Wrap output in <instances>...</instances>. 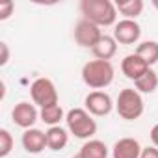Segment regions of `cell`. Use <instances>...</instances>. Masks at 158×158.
<instances>
[{
  "instance_id": "1",
  "label": "cell",
  "mask_w": 158,
  "mask_h": 158,
  "mask_svg": "<svg viewBox=\"0 0 158 158\" xmlns=\"http://www.w3.org/2000/svg\"><path fill=\"white\" fill-rule=\"evenodd\" d=\"M80 13L82 19L102 26H115L117 23V8L112 0H82L80 2Z\"/></svg>"
},
{
  "instance_id": "2",
  "label": "cell",
  "mask_w": 158,
  "mask_h": 158,
  "mask_svg": "<svg viewBox=\"0 0 158 158\" xmlns=\"http://www.w3.org/2000/svg\"><path fill=\"white\" fill-rule=\"evenodd\" d=\"M114 76H115V71L112 61L89 60L82 67V80L93 91H102L104 88H108L114 82Z\"/></svg>"
},
{
  "instance_id": "3",
  "label": "cell",
  "mask_w": 158,
  "mask_h": 158,
  "mask_svg": "<svg viewBox=\"0 0 158 158\" xmlns=\"http://www.w3.org/2000/svg\"><path fill=\"white\" fill-rule=\"evenodd\" d=\"M65 123H67L69 134H73L78 139L88 141V139H93V136L97 134V121L93 119V115L86 108L69 110L65 115Z\"/></svg>"
},
{
  "instance_id": "4",
  "label": "cell",
  "mask_w": 158,
  "mask_h": 158,
  "mask_svg": "<svg viewBox=\"0 0 158 158\" xmlns=\"http://www.w3.org/2000/svg\"><path fill=\"white\" fill-rule=\"evenodd\" d=\"M143 110H145V104L139 91H136L134 88H125L119 91L115 99V112L119 114L121 119L136 121L143 115Z\"/></svg>"
},
{
  "instance_id": "5",
  "label": "cell",
  "mask_w": 158,
  "mask_h": 158,
  "mask_svg": "<svg viewBox=\"0 0 158 158\" xmlns=\"http://www.w3.org/2000/svg\"><path fill=\"white\" fill-rule=\"evenodd\" d=\"M30 97H32V102L39 108H47L60 102L58 89L50 78H35L30 86Z\"/></svg>"
},
{
  "instance_id": "6",
  "label": "cell",
  "mask_w": 158,
  "mask_h": 158,
  "mask_svg": "<svg viewBox=\"0 0 158 158\" xmlns=\"http://www.w3.org/2000/svg\"><path fill=\"white\" fill-rule=\"evenodd\" d=\"M102 35H104L102 30H101L97 24H93V23H89V21H86V19H80V21L74 24L73 37H74L76 45L82 47V48H93V47L101 41Z\"/></svg>"
},
{
  "instance_id": "7",
  "label": "cell",
  "mask_w": 158,
  "mask_h": 158,
  "mask_svg": "<svg viewBox=\"0 0 158 158\" xmlns=\"http://www.w3.org/2000/svg\"><path fill=\"white\" fill-rule=\"evenodd\" d=\"M84 108L93 117H104L115 108V102L106 91H89L84 99Z\"/></svg>"
},
{
  "instance_id": "8",
  "label": "cell",
  "mask_w": 158,
  "mask_h": 158,
  "mask_svg": "<svg viewBox=\"0 0 158 158\" xmlns=\"http://www.w3.org/2000/svg\"><path fill=\"white\" fill-rule=\"evenodd\" d=\"M11 119L17 127L28 130V128H34V125L37 123L39 119V112H37V106L34 102H28V101H21L13 106L11 110Z\"/></svg>"
},
{
  "instance_id": "9",
  "label": "cell",
  "mask_w": 158,
  "mask_h": 158,
  "mask_svg": "<svg viewBox=\"0 0 158 158\" xmlns=\"http://www.w3.org/2000/svg\"><path fill=\"white\" fill-rule=\"evenodd\" d=\"M141 37V26L136 21L121 19L114 26V39L119 45H136Z\"/></svg>"
},
{
  "instance_id": "10",
  "label": "cell",
  "mask_w": 158,
  "mask_h": 158,
  "mask_svg": "<svg viewBox=\"0 0 158 158\" xmlns=\"http://www.w3.org/2000/svg\"><path fill=\"white\" fill-rule=\"evenodd\" d=\"M21 143L24 147V151L28 154H39L47 149V134L39 128H28L23 132V138H21Z\"/></svg>"
},
{
  "instance_id": "11",
  "label": "cell",
  "mask_w": 158,
  "mask_h": 158,
  "mask_svg": "<svg viewBox=\"0 0 158 158\" xmlns=\"http://www.w3.org/2000/svg\"><path fill=\"white\" fill-rule=\"evenodd\" d=\"M149 69H151V67H149L136 52L125 56L123 61H121V71H123V74L128 78V80H134V82L138 80V78H141Z\"/></svg>"
},
{
  "instance_id": "12",
  "label": "cell",
  "mask_w": 158,
  "mask_h": 158,
  "mask_svg": "<svg viewBox=\"0 0 158 158\" xmlns=\"http://www.w3.org/2000/svg\"><path fill=\"white\" fill-rule=\"evenodd\" d=\"M141 149L136 138H121L112 147V158H139Z\"/></svg>"
},
{
  "instance_id": "13",
  "label": "cell",
  "mask_w": 158,
  "mask_h": 158,
  "mask_svg": "<svg viewBox=\"0 0 158 158\" xmlns=\"http://www.w3.org/2000/svg\"><path fill=\"white\" fill-rule=\"evenodd\" d=\"M91 52H93V56H95V60H104V61H110L114 56H115V52H117V41L114 39V35H102L101 37V41L91 48Z\"/></svg>"
},
{
  "instance_id": "14",
  "label": "cell",
  "mask_w": 158,
  "mask_h": 158,
  "mask_svg": "<svg viewBox=\"0 0 158 158\" xmlns=\"http://www.w3.org/2000/svg\"><path fill=\"white\" fill-rule=\"evenodd\" d=\"M47 134V149L50 151H61L69 143V130L63 127H48Z\"/></svg>"
},
{
  "instance_id": "15",
  "label": "cell",
  "mask_w": 158,
  "mask_h": 158,
  "mask_svg": "<svg viewBox=\"0 0 158 158\" xmlns=\"http://www.w3.org/2000/svg\"><path fill=\"white\" fill-rule=\"evenodd\" d=\"M80 158H108V147L101 139H88L80 151H78Z\"/></svg>"
},
{
  "instance_id": "16",
  "label": "cell",
  "mask_w": 158,
  "mask_h": 158,
  "mask_svg": "<svg viewBox=\"0 0 158 158\" xmlns=\"http://www.w3.org/2000/svg\"><path fill=\"white\" fill-rule=\"evenodd\" d=\"M115 8H117V13L123 15V19L136 21L141 15L145 4H143V0H117Z\"/></svg>"
},
{
  "instance_id": "17",
  "label": "cell",
  "mask_w": 158,
  "mask_h": 158,
  "mask_svg": "<svg viewBox=\"0 0 158 158\" xmlns=\"http://www.w3.org/2000/svg\"><path fill=\"white\" fill-rule=\"evenodd\" d=\"M65 115H67V114L63 112V108L60 106V102L39 110V119H41L45 125H48V127H58V125L61 123V119H65Z\"/></svg>"
},
{
  "instance_id": "18",
  "label": "cell",
  "mask_w": 158,
  "mask_h": 158,
  "mask_svg": "<svg viewBox=\"0 0 158 158\" xmlns=\"http://www.w3.org/2000/svg\"><path fill=\"white\" fill-rule=\"evenodd\" d=\"M136 54L151 67L158 61V43L156 41H141L136 47Z\"/></svg>"
},
{
  "instance_id": "19",
  "label": "cell",
  "mask_w": 158,
  "mask_h": 158,
  "mask_svg": "<svg viewBox=\"0 0 158 158\" xmlns=\"http://www.w3.org/2000/svg\"><path fill=\"white\" fill-rule=\"evenodd\" d=\"M134 86H136V91H139L141 95L145 93H154L156 91V88H158V74L152 71V69H149L141 78H138V80L134 82Z\"/></svg>"
},
{
  "instance_id": "20",
  "label": "cell",
  "mask_w": 158,
  "mask_h": 158,
  "mask_svg": "<svg viewBox=\"0 0 158 158\" xmlns=\"http://www.w3.org/2000/svg\"><path fill=\"white\" fill-rule=\"evenodd\" d=\"M13 136L10 134L8 128H0V158H6L13 151Z\"/></svg>"
},
{
  "instance_id": "21",
  "label": "cell",
  "mask_w": 158,
  "mask_h": 158,
  "mask_svg": "<svg viewBox=\"0 0 158 158\" xmlns=\"http://www.w3.org/2000/svg\"><path fill=\"white\" fill-rule=\"evenodd\" d=\"M13 10H15V4L11 2V0L0 2V21H8L13 15Z\"/></svg>"
},
{
  "instance_id": "22",
  "label": "cell",
  "mask_w": 158,
  "mask_h": 158,
  "mask_svg": "<svg viewBox=\"0 0 158 158\" xmlns=\"http://www.w3.org/2000/svg\"><path fill=\"white\" fill-rule=\"evenodd\" d=\"M139 158H158V149H156L154 145H151V147H143Z\"/></svg>"
},
{
  "instance_id": "23",
  "label": "cell",
  "mask_w": 158,
  "mask_h": 158,
  "mask_svg": "<svg viewBox=\"0 0 158 158\" xmlns=\"http://www.w3.org/2000/svg\"><path fill=\"white\" fill-rule=\"evenodd\" d=\"M0 50H2V56H0V65H6L8 61H10V48H8V43H0Z\"/></svg>"
},
{
  "instance_id": "24",
  "label": "cell",
  "mask_w": 158,
  "mask_h": 158,
  "mask_svg": "<svg viewBox=\"0 0 158 158\" xmlns=\"http://www.w3.org/2000/svg\"><path fill=\"white\" fill-rule=\"evenodd\" d=\"M149 136H151V141H152V145L158 149V123H156V125L151 128V134H149Z\"/></svg>"
},
{
  "instance_id": "25",
  "label": "cell",
  "mask_w": 158,
  "mask_h": 158,
  "mask_svg": "<svg viewBox=\"0 0 158 158\" xmlns=\"http://www.w3.org/2000/svg\"><path fill=\"white\" fill-rule=\"evenodd\" d=\"M152 6H154V10H158V0H152Z\"/></svg>"
},
{
  "instance_id": "26",
  "label": "cell",
  "mask_w": 158,
  "mask_h": 158,
  "mask_svg": "<svg viewBox=\"0 0 158 158\" xmlns=\"http://www.w3.org/2000/svg\"><path fill=\"white\" fill-rule=\"evenodd\" d=\"M73 158H80V156H78V154H74V156H73Z\"/></svg>"
}]
</instances>
